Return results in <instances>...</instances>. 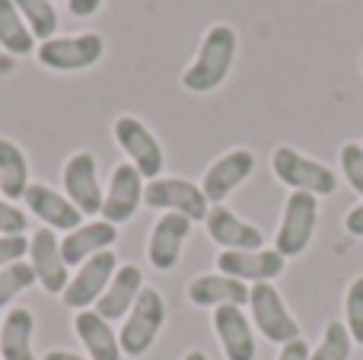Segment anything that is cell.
<instances>
[{"label": "cell", "instance_id": "obj_1", "mask_svg": "<svg viewBox=\"0 0 363 360\" xmlns=\"http://www.w3.org/2000/svg\"><path fill=\"white\" fill-rule=\"evenodd\" d=\"M236 48H239V35L233 26L226 23L211 26L204 32V38H201L194 61L182 74V86L188 93H211V89H217L230 77L233 61H236Z\"/></svg>", "mask_w": 363, "mask_h": 360}, {"label": "cell", "instance_id": "obj_2", "mask_svg": "<svg viewBox=\"0 0 363 360\" xmlns=\"http://www.w3.org/2000/svg\"><path fill=\"white\" fill-rule=\"evenodd\" d=\"M271 169H274L277 182H284L290 191H309L315 198H328L338 191V176H335L332 166L319 163V159L306 157V153L294 150L287 144L274 147Z\"/></svg>", "mask_w": 363, "mask_h": 360}, {"label": "cell", "instance_id": "obj_3", "mask_svg": "<svg viewBox=\"0 0 363 360\" xmlns=\"http://www.w3.org/2000/svg\"><path fill=\"white\" fill-rule=\"evenodd\" d=\"M121 332H118V342H121V354L125 357H144L147 351L157 344L160 332H163L166 322V300L157 287H144L138 297V303L131 306L125 319H121Z\"/></svg>", "mask_w": 363, "mask_h": 360}, {"label": "cell", "instance_id": "obj_4", "mask_svg": "<svg viewBox=\"0 0 363 360\" xmlns=\"http://www.w3.org/2000/svg\"><path fill=\"white\" fill-rule=\"evenodd\" d=\"M315 223H319V198L309 191H290L284 201L281 227L274 236V249L284 259H296L309 249L315 236Z\"/></svg>", "mask_w": 363, "mask_h": 360}, {"label": "cell", "instance_id": "obj_5", "mask_svg": "<svg viewBox=\"0 0 363 360\" xmlns=\"http://www.w3.org/2000/svg\"><path fill=\"white\" fill-rule=\"evenodd\" d=\"M106 42L99 32H74V35H55L35 48V57L48 70H86L102 61Z\"/></svg>", "mask_w": 363, "mask_h": 360}, {"label": "cell", "instance_id": "obj_6", "mask_svg": "<svg viewBox=\"0 0 363 360\" xmlns=\"http://www.w3.org/2000/svg\"><path fill=\"white\" fill-rule=\"evenodd\" d=\"M249 310H252V325L264 335L271 344H287L296 342L300 335V322L290 316L287 303H284L281 291L274 284H252L249 287Z\"/></svg>", "mask_w": 363, "mask_h": 360}, {"label": "cell", "instance_id": "obj_7", "mask_svg": "<svg viewBox=\"0 0 363 360\" xmlns=\"http://www.w3.org/2000/svg\"><path fill=\"white\" fill-rule=\"evenodd\" d=\"M144 204L153 210H163V214H182L191 223L207 220V210L211 201L201 191V185H194L191 179H176V176H160L153 182H147L144 189Z\"/></svg>", "mask_w": 363, "mask_h": 360}, {"label": "cell", "instance_id": "obj_8", "mask_svg": "<svg viewBox=\"0 0 363 360\" xmlns=\"http://www.w3.org/2000/svg\"><path fill=\"white\" fill-rule=\"evenodd\" d=\"M112 137H115V144L121 147V153L128 157V163L138 166L140 176L150 179V182L160 179V172H163V166H166V157H163L160 140L153 137V131L144 121L134 118V115H121L112 125Z\"/></svg>", "mask_w": 363, "mask_h": 360}, {"label": "cell", "instance_id": "obj_9", "mask_svg": "<svg viewBox=\"0 0 363 360\" xmlns=\"http://www.w3.org/2000/svg\"><path fill=\"white\" fill-rule=\"evenodd\" d=\"M115 271H118V255H115L112 249L86 259L74 274H70L67 287H64V293H61L64 306H67V310H77V313L96 306V300L106 293L108 281L115 278Z\"/></svg>", "mask_w": 363, "mask_h": 360}, {"label": "cell", "instance_id": "obj_10", "mask_svg": "<svg viewBox=\"0 0 363 360\" xmlns=\"http://www.w3.org/2000/svg\"><path fill=\"white\" fill-rule=\"evenodd\" d=\"M64 195L74 201V208L83 217H99L102 214V185H99V163L89 150H77L67 157L61 172Z\"/></svg>", "mask_w": 363, "mask_h": 360}, {"label": "cell", "instance_id": "obj_11", "mask_svg": "<svg viewBox=\"0 0 363 360\" xmlns=\"http://www.w3.org/2000/svg\"><path fill=\"white\" fill-rule=\"evenodd\" d=\"M26 261H29L32 271H35V284L42 287L45 293H57V297H61L70 281V265L64 261L61 240L55 236V230L42 227L32 233Z\"/></svg>", "mask_w": 363, "mask_h": 360}, {"label": "cell", "instance_id": "obj_12", "mask_svg": "<svg viewBox=\"0 0 363 360\" xmlns=\"http://www.w3.org/2000/svg\"><path fill=\"white\" fill-rule=\"evenodd\" d=\"M144 189H147V179L138 172V166L131 163H118L112 169V179H108V189L102 195V220L108 223H128L138 208L144 204Z\"/></svg>", "mask_w": 363, "mask_h": 360}, {"label": "cell", "instance_id": "obj_13", "mask_svg": "<svg viewBox=\"0 0 363 360\" xmlns=\"http://www.w3.org/2000/svg\"><path fill=\"white\" fill-rule=\"evenodd\" d=\"M252 172H255V153L245 150V147H236V150L223 153L207 166L204 179H201V191L207 195L211 204H223Z\"/></svg>", "mask_w": 363, "mask_h": 360}, {"label": "cell", "instance_id": "obj_14", "mask_svg": "<svg viewBox=\"0 0 363 360\" xmlns=\"http://www.w3.org/2000/svg\"><path fill=\"white\" fill-rule=\"evenodd\" d=\"M207 236L220 246V252H252V249H264V233L255 223L242 220L233 214L226 204H211L207 210Z\"/></svg>", "mask_w": 363, "mask_h": 360}, {"label": "cell", "instance_id": "obj_15", "mask_svg": "<svg viewBox=\"0 0 363 360\" xmlns=\"http://www.w3.org/2000/svg\"><path fill=\"white\" fill-rule=\"evenodd\" d=\"M287 259L277 249H252V252H220L217 271L242 281V284H271L281 278Z\"/></svg>", "mask_w": 363, "mask_h": 360}, {"label": "cell", "instance_id": "obj_16", "mask_svg": "<svg viewBox=\"0 0 363 360\" xmlns=\"http://www.w3.org/2000/svg\"><path fill=\"white\" fill-rule=\"evenodd\" d=\"M191 233V220L182 214H160V220L153 223L150 240H147V259L157 271H172L182 259L185 240Z\"/></svg>", "mask_w": 363, "mask_h": 360}, {"label": "cell", "instance_id": "obj_17", "mask_svg": "<svg viewBox=\"0 0 363 360\" xmlns=\"http://www.w3.org/2000/svg\"><path fill=\"white\" fill-rule=\"evenodd\" d=\"M23 204L29 208V214H35L48 230H64V233H70V230H77L83 223V214L74 208V201H70L67 195H61V191H55L51 185L32 182L23 195Z\"/></svg>", "mask_w": 363, "mask_h": 360}, {"label": "cell", "instance_id": "obj_18", "mask_svg": "<svg viewBox=\"0 0 363 360\" xmlns=\"http://www.w3.org/2000/svg\"><path fill=\"white\" fill-rule=\"evenodd\" d=\"M213 332H217L226 360H255V332H252V319L242 313V306L213 310Z\"/></svg>", "mask_w": 363, "mask_h": 360}, {"label": "cell", "instance_id": "obj_19", "mask_svg": "<svg viewBox=\"0 0 363 360\" xmlns=\"http://www.w3.org/2000/svg\"><path fill=\"white\" fill-rule=\"evenodd\" d=\"M115 240H118V227H115V223L102 220V217L86 220V223H80L77 230H70V233L61 240L64 261H67L70 268H74V265L80 268L86 259H93V255L112 249Z\"/></svg>", "mask_w": 363, "mask_h": 360}, {"label": "cell", "instance_id": "obj_20", "mask_svg": "<svg viewBox=\"0 0 363 360\" xmlns=\"http://www.w3.org/2000/svg\"><path fill=\"white\" fill-rule=\"evenodd\" d=\"M144 271H140L138 265H118V271H115V278L108 281L106 293H102L99 300H96L93 310L99 313L102 319H108V322H115V319H125L128 313H131V306L138 303L140 291H144Z\"/></svg>", "mask_w": 363, "mask_h": 360}, {"label": "cell", "instance_id": "obj_21", "mask_svg": "<svg viewBox=\"0 0 363 360\" xmlns=\"http://www.w3.org/2000/svg\"><path fill=\"white\" fill-rule=\"evenodd\" d=\"M188 300L194 306H249V284L230 278V274H198L188 284Z\"/></svg>", "mask_w": 363, "mask_h": 360}, {"label": "cell", "instance_id": "obj_22", "mask_svg": "<svg viewBox=\"0 0 363 360\" xmlns=\"http://www.w3.org/2000/svg\"><path fill=\"white\" fill-rule=\"evenodd\" d=\"M74 332L83 342L89 360H121V342L118 332L112 329L108 319H102L96 310H83L74 316Z\"/></svg>", "mask_w": 363, "mask_h": 360}, {"label": "cell", "instance_id": "obj_23", "mask_svg": "<svg viewBox=\"0 0 363 360\" xmlns=\"http://www.w3.org/2000/svg\"><path fill=\"white\" fill-rule=\"evenodd\" d=\"M35 316L26 306H13L0 322V360H35L32 354Z\"/></svg>", "mask_w": 363, "mask_h": 360}, {"label": "cell", "instance_id": "obj_24", "mask_svg": "<svg viewBox=\"0 0 363 360\" xmlns=\"http://www.w3.org/2000/svg\"><path fill=\"white\" fill-rule=\"evenodd\" d=\"M29 185V163L23 147H16L10 137H0V198L23 201Z\"/></svg>", "mask_w": 363, "mask_h": 360}, {"label": "cell", "instance_id": "obj_25", "mask_svg": "<svg viewBox=\"0 0 363 360\" xmlns=\"http://www.w3.org/2000/svg\"><path fill=\"white\" fill-rule=\"evenodd\" d=\"M0 48L16 57H26L35 51V35L29 32V26L19 16L13 0H0Z\"/></svg>", "mask_w": 363, "mask_h": 360}, {"label": "cell", "instance_id": "obj_26", "mask_svg": "<svg viewBox=\"0 0 363 360\" xmlns=\"http://www.w3.org/2000/svg\"><path fill=\"white\" fill-rule=\"evenodd\" d=\"M19 10V16L26 19V26H29V32L35 38H42V42H48V38H55L57 32V10L51 0H13Z\"/></svg>", "mask_w": 363, "mask_h": 360}, {"label": "cell", "instance_id": "obj_27", "mask_svg": "<svg viewBox=\"0 0 363 360\" xmlns=\"http://www.w3.org/2000/svg\"><path fill=\"white\" fill-rule=\"evenodd\" d=\"M351 351H354V338L347 332V325L341 319H332L309 360H351Z\"/></svg>", "mask_w": 363, "mask_h": 360}, {"label": "cell", "instance_id": "obj_28", "mask_svg": "<svg viewBox=\"0 0 363 360\" xmlns=\"http://www.w3.org/2000/svg\"><path fill=\"white\" fill-rule=\"evenodd\" d=\"M32 284H35V271H32L29 261H16V265L4 268V271H0V310L10 306L13 300L29 291Z\"/></svg>", "mask_w": 363, "mask_h": 360}, {"label": "cell", "instance_id": "obj_29", "mask_svg": "<svg viewBox=\"0 0 363 360\" xmlns=\"http://www.w3.org/2000/svg\"><path fill=\"white\" fill-rule=\"evenodd\" d=\"M345 325L351 332L354 344H363V274L351 281L345 293Z\"/></svg>", "mask_w": 363, "mask_h": 360}, {"label": "cell", "instance_id": "obj_30", "mask_svg": "<svg viewBox=\"0 0 363 360\" xmlns=\"http://www.w3.org/2000/svg\"><path fill=\"white\" fill-rule=\"evenodd\" d=\"M341 172H345L347 185L363 198V144L351 140L341 147Z\"/></svg>", "mask_w": 363, "mask_h": 360}, {"label": "cell", "instance_id": "obj_31", "mask_svg": "<svg viewBox=\"0 0 363 360\" xmlns=\"http://www.w3.org/2000/svg\"><path fill=\"white\" fill-rule=\"evenodd\" d=\"M26 223H29V217H26L13 201L0 198V236H23Z\"/></svg>", "mask_w": 363, "mask_h": 360}, {"label": "cell", "instance_id": "obj_32", "mask_svg": "<svg viewBox=\"0 0 363 360\" xmlns=\"http://www.w3.org/2000/svg\"><path fill=\"white\" fill-rule=\"evenodd\" d=\"M26 255H29V240L23 236H0V271L10 265H16V261H26Z\"/></svg>", "mask_w": 363, "mask_h": 360}, {"label": "cell", "instance_id": "obj_33", "mask_svg": "<svg viewBox=\"0 0 363 360\" xmlns=\"http://www.w3.org/2000/svg\"><path fill=\"white\" fill-rule=\"evenodd\" d=\"M309 357H313V348H309L306 338L281 344V354H277V360H309Z\"/></svg>", "mask_w": 363, "mask_h": 360}, {"label": "cell", "instance_id": "obj_34", "mask_svg": "<svg viewBox=\"0 0 363 360\" xmlns=\"http://www.w3.org/2000/svg\"><path fill=\"white\" fill-rule=\"evenodd\" d=\"M345 230L354 236V240H363V201H360V204H354V208L347 210V217H345Z\"/></svg>", "mask_w": 363, "mask_h": 360}, {"label": "cell", "instance_id": "obj_35", "mask_svg": "<svg viewBox=\"0 0 363 360\" xmlns=\"http://www.w3.org/2000/svg\"><path fill=\"white\" fill-rule=\"evenodd\" d=\"M67 6H70V13H74V16H93L96 10H99L102 6V0H67Z\"/></svg>", "mask_w": 363, "mask_h": 360}, {"label": "cell", "instance_id": "obj_36", "mask_svg": "<svg viewBox=\"0 0 363 360\" xmlns=\"http://www.w3.org/2000/svg\"><path fill=\"white\" fill-rule=\"evenodd\" d=\"M42 360H89V357H80V354H74V351H48Z\"/></svg>", "mask_w": 363, "mask_h": 360}, {"label": "cell", "instance_id": "obj_37", "mask_svg": "<svg viewBox=\"0 0 363 360\" xmlns=\"http://www.w3.org/2000/svg\"><path fill=\"white\" fill-rule=\"evenodd\" d=\"M182 360H207V354H204V351H198V348H194V351H188V354L182 357Z\"/></svg>", "mask_w": 363, "mask_h": 360}, {"label": "cell", "instance_id": "obj_38", "mask_svg": "<svg viewBox=\"0 0 363 360\" xmlns=\"http://www.w3.org/2000/svg\"><path fill=\"white\" fill-rule=\"evenodd\" d=\"M360 70H363V55H360Z\"/></svg>", "mask_w": 363, "mask_h": 360}, {"label": "cell", "instance_id": "obj_39", "mask_svg": "<svg viewBox=\"0 0 363 360\" xmlns=\"http://www.w3.org/2000/svg\"><path fill=\"white\" fill-rule=\"evenodd\" d=\"M51 4H55V0H51Z\"/></svg>", "mask_w": 363, "mask_h": 360}]
</instances>
